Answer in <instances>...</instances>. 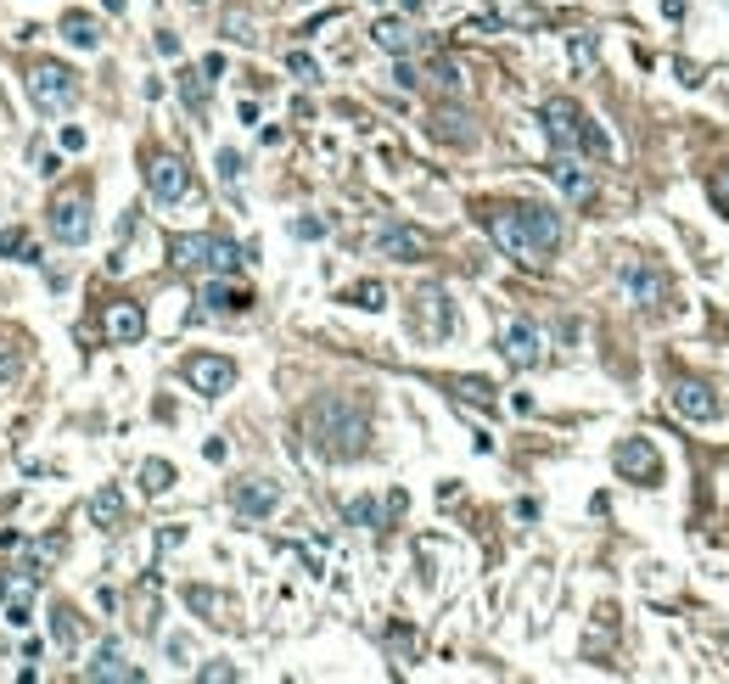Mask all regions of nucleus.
I'll return each instance as SVG.
<instances>
[{"label": "nucleus", "mask_w": 729, "mask_h": 684, "mask_svg": "<svg viewBox=\"0 0 729 684\" xmlns=\"http://www.w3.org/2000/svg\"><path fill=\"white\" fill-rule=\"evenodd\" d=\"M90 522H96V528H118V522H124V494H118V488L90 494Z\"/></svg>", "instance_id": "nucleus-25"}, {"label": "nucleus", "mask_w": 729, "mask_h": 684, "mask_svg": "<svg viewBox=\"0 0 729 684\" xmlns=\"http://www.w3.org/2000/svg\"><path fill=\"white\" fill-rule=\"evenodd\" d=\"M180 101H186V113H208V79L197 68L180 73Z\"/></svg>", "instance_id": "nucleus-27"}, {"label": "nucleus", "mask_w": 729, "mask_h": 684, "mask_svg": "<svg viewBox=\"0 0 729 684\" xmlns=\"http://www.w3.org/2000/svg\"><path fill=\"white\" fill-rule=\"evenodd\" d=\"M550 180H556L572 202H589V197H595V180H589V169L578 163V152H556V163H550Z\"/></svg>", "instance_id": "nucleus-18"}, {"label": "nucleus", "mask_w": 729, "mask_h": 684, "mask_svg": "<svg viewBox=\"0 0 729 684\" xmlns=\"http://www.w3.org/2000/svg\"><path fill=\"white\" fill-rule=\"evenodd\" d=\"M500 354H505V365H516V371H533L544 359V337H539V326L533 320H505V331H500Z\"/></svg>", "instance_id": "nucleus-10"}, {"label": "nucleus", "mask_w": 729, "mask_h": 684, "mask_svg": "<svg viewBox=\"0 0 729 684\" xmlns=\"http://www.w3.org/2000/svg\"><path fill=\"white\" fill-rule=\"evenodd\" d=\"M141 488H146V494H169V488H174V466H169V460H146V466H141Z\"/></svg>", "instance_id": "nucleus-28"}, {"label": "nucleus", "mask_w": 729, "mask_h": 684, "mask_svg": "<svg viewBox=\"0 0 729 684\" xmlns=\"http://www.w3.org/2000/svg\"><path fill=\"white\" fill-rule=\"evenodd\" d=\"M673 410L685 415V421H713L718 399H713V387L696 382V376H673Z\"/></svg>", "instance_id": "nucleus-16"}, {"label": "nucleus", "mask_w": 729, "mask_h": 684, "mask_svg": "<svg viewBox=\"0 0 729 684\" xmlns=\"http://www.w3.org/2000/svg\"><path fill=\"white\" fill-rule=\"evenodd\" d=\"M483 225L494 236V247H505L522 264H544L561 247V214L544 208V202H494Z\"/></svg>", "instance_id": "nucleus-1"}, {"label": "nucleus", "mask_w": 729, "mask_h": 684, "mask_svg": "<svg viewBox=\"0 0 729 684\" xmlns=\"http://www.w3.org/2000/svg\"><path fill=\"white\" fill-rule=\"evenodd\" d=\"M242 247L230 242V236H202V230H191V236H174L169 242V264L174 270H208V275H236L242 270Z\"/></svg>", "instance_id": "nucleus-4"}, {"label": "nucleus", "mask_w": 729, "mask_h": 684, "mask_svg": "<svg viewBox=\"0 0 729 684\" xmlns=\"http://www.w3.org/2000/svg\"><path fill=\"white\" fill-rule=\"evenodd\" d=\"M432 135H438V141H449V146H472L477 141L472 118L460 113V107H438V118H432Z\"/></svg>", "instance_id": "nucleus-23"}, {"label": "nucleus", "mask_w": 729, "mask_h": 684, "mask_svg": "<svg viewBox=\"0 0 729 684\" xmlns=\"http://www.w3.org/2000/svg\"><path fill=\"white\" fill-rule=\"evenodd\" d=\"M376 253H382V258H399V264H421V258H427V230H415V225H382V230H376Z\"/></svg>", "instance_id": "nucleus-14"}, {"label": "nucleus", "mask_w": 729, "mask_h": 684, "mask_svg": "<svg viewBox=\"0 0 729 684\" xmlns=\"http://www.w3.org/2000/svg\"><path fill=\"white\" fill-rule=\"evenodd\" d=\"M85 679H124V684H135V679H141V668H135V662H124V651H118V645L107 640L96 656H90Z\"/></svg>", "instance_id": "nucleus-21"}, {"label": "nucleus", "mask_w": 729, "mask_h": 684, "mask_svg": "<svg viewBox=\"0 0 729 684\" xmlns=\"http://www.w3.org/2000/svg\"><path fill=\"white\" fill-rule=\"evenodd\" d=\"M572 62H578V68H589V62H595V40H589V34H578V40H572Z\"/></svg>", "instance_id": "nucleus-38"}, {"label": "nucleus", "mask_w": 729, "mask_h": 684, "mask_svg": "<svg viewBox=\"0 0 729 684\" xmlns=\"http://www.w3.org/2000/svg\"><path fill=\"white\" fill-rule=\"evenodd\" d=\"M617 281H623V292H629V298L640 303L645 314H657V309H668V303H673L668 275H662V270H651V264H640V258H629V264L617 270Z\"/></svg>", "instance_id": "nucleus-6"}, {"label": "nucleus", "mask_w": 729, "mask_h": 684, "mask_svg": "<svg viewBox=\"0 0 729 684\" xmlns=\"http://www.w3.org/2000/svg\"><path fill=\"white\" fill-rule=\"evenodd\" d=\"M219 180H225V186H236V180H242V152H219Z\"/></svg>", "instance_id": "nucleus-36"}, {"label": "nucleus", "mask_w": 729, "mask_h": 684, "mask_svg": "<svg viewBox=\"0 0 729 684\" xmlns=\"http://www.w3.org/2000/svg\"><path fill=\"white\" fill-rule=\"evenodd\" d=\"M62 152H85V129H62Z\"/></svg>", "instance_id": "nucleus-42"}, {"label": "nucleus", "mask_w": 729, "mask_h": 684, "mask_svg": "<svg viewBox=\"0 0 729 684\" xmlns=\"http://www.w3.org/2000/svg\"><path fill=\"white\" fill-rule=\"evenodd\" d=\"M17 365H23L17 354H0V382H12V376H17Z\"/></svg>", "instance_id": "nucleus-43"}, {"label": "nucleus", "mask_w": 729, "mask_h": 684, "mask_svg": "<svg viewBox=\"0 0 729 684\" xmlns=\"http://www.w3.org/2000/svg\"><path fill=\"white\" fill-rule=\"evenodd\" d=\"M286 73H292V79H320V68H315L309 51H286Z\"/></svg>", "instance_id": "nucleus-34"}, {"label": "nucleus", "mask_w": 729, "mask_h": 684, "mask_svg": "<svg viewBox=\"0 0 729 684\" xmlns=\"http://www.w3.org/2000/svg\"><path fill=\"white\" fill-rule=\"evenodd\" d=\"M197 679H208V684H230V679H236V668H230V662H208V668H202Z\"/></svg>", "instance_id": "nucleus-37"}, {"label": "nucleus", "mask_w": 729, "mask_h": 684, "mask_svg": "<svg viewBox=\"0 0 729 684\" xmlns=\"http://www.w3.org/2000/svg\"><path fill=\"white\" fill-rule=\"evenodd\" d=\"M348 303H359V309H382V303H387V286L382 281H359L354 292H348Z\"/></svg>", "instance_id": "nucleus-31"}, {"label": "nucleus", "mask_w": 729, "mask_h": 684, "mask_svg": "<svg viewBox=\"0 0 729 684\" xmlns=\"http://www.w3.org/2000/svg\"><path fill=\"white\" fill-rule=\"evenodd\" d=\"M371 40L382 45L387 57H410V51H415V29L404 23V17H382V23L371 29Z\"/></svg>", "instance_id": "nucleus-22"}, {"label": "nucleus", "mask_w": 729, "mask_h": 684, "mask_svg": "<svg viewBox=\"0 0 729 684\" xmlns=\"http://www.w3.org/2000/svg\"><path fill=\"white\" fill-rule=\"evenodd\" d=\"M539 124L550 129V141L561 146V152H584V157H612V135H606L595 118L578 107L572 96H550L539 107Z\"/></svg>", "instance_id": "nucleus-3"}, {"label": "nucleus", "mask_w": 729, "mask_h": 684, "mask_svg": "<svg viewBox=\"0 0 729 684\" xmlns=\"http://www.w3.org/2000/svg\"><path fill=\"white\" fill-rule=\"evenodd\" d=\"M0 623H12V628L34 623V578H23V572L0 578Z\"/></svg>", "instance_id": "nucleus-15"}, {"label": "nucleus", "mask_w": 729, "mask_h": 684, "mask_svg": "<svg viewBox=\"0 0 729 684\" xmlns=\"http://www.w3.org/2000/svg\"><path fill=\"white\" fill-rule=\"evenodd\" d=\"M612 466H617L623 483H640V488H651L662 477V455H657V443L651 438H623L612 449Z\"/></svg>", "instance_id": "nucleus-7"}, {"label": "nucleus", "mask_w": 729, "mask_h": 684, "mask_svg": "<svg viewBox=\"0 0 729 684\" xmlns=\"http://www.w3.org/2000/svg\"><path fill=\"white\" fill-rule=\"evenodd\" d=\"M275 505H281V488L264 483V477H247V483L230 488V511L247 516V522H264V516H270Z\"/></svg>", "instance_id": "nucleus-13"}, {"label": "nucleus", "mask_w": 729, "mask_h": 684, "mask_svg": "<svg viewBox=\"0 0 729 684\" xmlns=\"http://www.w3.org/2000/svg\"><path fill=\"white\" fill-rule=\"evenodd\" d=\"M57 556H62V539H57V533L29 539V544H23V567H17V572H23V578H34V584H45V578H51V561H57Z\"/></svg>", "instance_id": "nucleus-19"}, {"label": "nucleus", "mask_w": 729, "mask_h": 684, "mask_svg": "<svg viewBox=\"0 0 729 684\" xmlns=\"http://www.w3.org/2000/svg\"><path fill=\"white\" fill-rule=\"evenodd\" d=\"M393 85H399V90H415V85H421V73H415L410 62L399 57V68H393Z\"/></svg>", "instance_id": "nucleus-39"}, {"label": "nucleus", "mask_w": 729, "mask_h": 684, "mask_svg": "<svg viewBox=\"0 0 729 684\" xmlns=\"http://www.w3.org/2000/svg\"><path fill=\"white\" fill-rule=\"evenodd\" d=\"M17 253H23V264H40V247H34V236L23 225L0 230V258H17Z\"/></svg>", "instance_id": "nucleus-26"}, {"label": "nucleus", "mask_w": 729, "mask_h": 684, "mask_svg": "<svg viewBox=\"0 0 729 684\" xmlns=\"http://www.w3.org/2000/svg\"><path fill=\"white\" fill-rule=\"evenodd\" d=\"M348 522H354V528H382V505H376V499H354V505H348Z\"/></svg>", "instance_id": "nucleus-32"}, {"label": "nucleus", "mask_w": 729, "mask_h": 684, "mask_svg": "<svg viewBox=\"0 0 729 684\" xmlns=\"http://www.w3.org/2000/svg\"><path fill=\"white\" fill-rule=\"evenodd\" d=\"M186 382L197 387L202 399H225L230 387H236V365L225 354H191L186 359Z\"/></svg>", "instance_id": "nucleus-9"}, {"label": "nucleus", "mask_w": 729, "mask_h": 684, "mask_svg": "<svg viewBox=\"0 0 729 684\" xmlns=\"http://www.w3.org/2000/svg\"><path fill=\"white\" fill-rule=\"evenodd\" d=\"M23 85H29V96H34L40 113H68L73 101H79V79H73L62 62H34Z\"/></svg>", "instance_id": "nucleus-5"}, {"label": "nucleus", "mask_w": 729, "mask_h": 684, "mask_svg": "<svg viewBox=\"0 0 729 684\" xmlns=\"http://www.w3.org/2000/svg\"><path fill=\"white\" fill-rule=\"evenodd\" d=\"M51 640H57V645H79V617H73L68 600H62L57 612H51Z\"/></svg>", "instance_id": "nucleus-29"}, {"label": "nucleus", "mask_w": 729, "mask_h": 684, "mask_svg": "<svg viewBox=\"0 0 729 684\" xmlns=\"http://www.w3.org/2000/svg\"><path fill=\"white\" fill-rule=\"evenodd\" d=\"M427 79H432L438 90H449V96H455V90L466 85V79H460V68H455L449 57H432V62H427Z\"/></svg>", "instance_id": "nucleus-30"}, {"label": "nucleus", "mask_w": 729, "mask_h": 684, "mask_svg": "<svg viewBox=\"0 0 729 684\" xmlns=\"http://www.w3.org/2000/svg\"><path fill=\"white\" fill-rule=\"evenodd\" d=\"M662 17H673V23H679V17H685V0H662Z\"/></svg>", "instance_id": "nucleus-44"}, {"label": "nucleus", "mask_w": 729, "mask_h": 684, "mask_svg": "<svg viewBox=\"0 0 729 684\" xmlns=\"http://www.w3.org/2000/svg\"><path fill=\"white\" fill-rule=\"evenodd\" d=\"M303 438L315 443V455H326V460H354L371 443V415L348 393H320L303 410Z\"/></svg>", "instance_id": "nucleus-2"}, {"label": "nucleus", "mask_w": 729, "mask_h": 684, "mask_svg": "<svg viewBox=\"0 0 729 684\" xmlns=\"http://www.w3.org/2000/svg\"><path fill=\"white\" fill-rule=\"evenodd\" d=\"M62 40L73 45V51H101V29L90 12H68L62 17Z\"/></svg>", "instance_id": "nucleus-24"}, {"label": "nucleus", "mask_w": 729, "mask_h": 684, "mask_svg": "<svg viewBox=\"0 0 729 684\" xmlns=\"http://www.w3.org/2000/svg\"><path fill=\"white\" fill-rule=\"evenodd\" d=\"M146 191L169 208V202H180L191 191V169H186V157H174V152H158L152 163H146Z\"/></svg>", "instance_id": "nucleus-8"}, {"label": "nucleus", "mask_w": 729, "mask_h": 684, "mask_svg": "<svg viewBox=\"0 0 729 684\" xmlns=\"http://www.w3.org/2000/svg\"><path fill=\"white\" fill-rule=\"evenodd\" d=\"M713 202H718V208H724V214H729V169L713 180Z\"/></svg>", "instance_id": "nucleus-41"}, {"label": "nucleus", "mask_w": 729, "mask_h": 684, "mask_svg": "<svg viewBox=\"0 0 729 684\" xmlns=\"http://www.w3.org/2000/svg\"><path fill=\"white\" fill-rule=\"evenodd\" d=\"M225 34H230V40H242V45H253V17H247V12H225Z\"/></svg>", "instance_id": "nucleus-35"}, {"label": "nucleus", "mask_w": 729, "mask_h": 684, "mask_svg": "<svg viewBox=\"0 0 729 684\" xmlns=\"http://www.w3.org/2000/svg\"><path fill=\"white\" fill-rule=\"evenodd\" d=\"M146 337V309L141 303H113L107 309V342L113 348H135Z\"/></svg>", "instance_id": "nucleus-17"}, {"label": "nucleus", "mask_w": 729, "mask_h": 684, "mask_svg": "<svg viewBox=\"0 0 729 684\" xmlns=\"http://www.w3.org/2000/svg\"><path fill=\"white\" fill-rule=\"evenodd\" d=\"M51 236H57L62 247H85L90 242V202L79 197V191L51 202Z\"/></svg>", "instance_id": "nucleus-12"}, {"label": "nucleus", "mask_w": 729, "mask_h": 684, "mask_svg": "<svg viewBox=\"0 0 729 684\" xmlns=\"http://www.w3.org/2000/svg\"><path fill=\"white\" fill-rule=\"evenodd\" d=\"M202 303L214 314H247L253 309V292H247V286H230L225 275H214V281L202 286Z\"/></svg>", "instance_id": "nucleus-20"}, {"label": "nucleus", "mask_w": 729, "mask_h": 684, "mask_svg": "<svg viewBox=\"0 0 729 684\" xmlns=\"http://www.w3.org/2000/svg\"><path fill=\"white\" fill-rule=\"evenodd\" d=\"M292 230H298L303 242H320V236H326V219H298Z\"/></svg>", "instance_id": "nucleus-40"}, {"label": "nucleus", "mask_w": 729, "mask_h": 684, "mask_svg": "<svg viewBox=\"0 0 729 684\" xmlns=\"http://www.w3.org/2000/svg\"><path fill=\"white\" fill-rule=\"evenodd\" d=\"M455 393H460V399H472V404H488V399H494V387H488L483 376H460Z\"/></svg>", "instance_id": "nucleus-33"}, {"label": "nucleus", "mask_w": 729, "mask_h": 684, "mask_svg": "<svg viewBox=\"0 0 729 684\" xmlns=\"http://www.w3.org/2000/svg\"><path fill=\"white\" fill-rule=\"evenodd\" d=\"M415 331L427 342H444L449 331H455V309H449L444 286H421V292H415Z\"/></svg>", "instance_id": "nucleus-11"}]
</instances>
